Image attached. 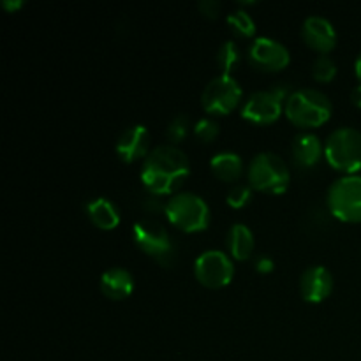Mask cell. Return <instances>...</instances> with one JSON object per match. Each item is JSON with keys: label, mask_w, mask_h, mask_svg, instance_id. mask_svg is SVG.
<instances>
[{"label": "cell", "mask_w": 361, "mask_h": 361, "mask_svg": "<svg viewBox=\"0 0 361 361\" xmlns=\"http://www.w3.org/2000/svg\"><path fill=\"white\" fill-rule=\"evenodd\" d=\"M190 162L175 145H159L148 154L141 168V182L155 196L175 194L189 178Z\"/></svg>", "instance_id": "6da1fadb"}, {"label": "cell", "mask_w": 361, "mask_h": 361, "mask_svg": "<svg viewBox=\"0 0 361 361\" xmlns=\"http://www.w3.org/2000/svg\"><path fill=\"white\" fill-rule=\"evenodd\" d=\"M284 113L295 126L310 129L330 120L331 102L326 94L316 88H298L286 101Z\"/></svg>", "instance_id": "7a4b0ae2"}, {"label": "cell", "mask_w": 361, "mask_h": 361, "mask_svg": "<svg viewBox=\"0 0 361 361\" xmlns=\"http://www.w3.org/2000/svg\"><path fill=\"white\" fill-rule=\"evenodd\" d=\"M247 178L252 189L264 194H284L291 183V173L281 155L261 152L249 162Z\"/></svg>", "instance_id": "3957f363"}, {"label": "cell", "mask_w": 361, "mask_h": 361, "mask_svg": "<svg viewBox=\"0 0 361 361\" xmlns=\"http://www.w3.org/2000/svg\"><path fill=\"white\" fill-rule=\"evenodd\" d=\"M328 164L345 175H356L361 169V133L355 127H338L324 143Z\"/></svg>", "instance_id": "277c9868"}, {"label": "cell", "mask_w": 361, "mask_h": 361, "mask_svg": "<svg viewBox=\"0 0 361 361\" xmlns=\"http://www.w3.org/2000/svg\"><path fill=\"white\" fill-rule=\"evenodd\" d=\"M168 221L185 233H197L207 229L210 222V208L207 201L194 192H176L164 207Z\"/></svg>", "instance_id": "5b68a950"}, {"label": "cell", "mask_w": 361, "mask_h": 361, "mask_svg": "<svg viewBox=\"0 0 361 361\" xmlns=\"http://www.w3.org/2000/svg\"><path fill=\"white\" fill-rule=\"evenodd\" d=\"M326 204L338 221L361 222V175H344L335 180L328 189Z\"/></svg>", "instance_id": "8992f818"}, {"label": "cell", "mask_w": 361, "mask_h": 361, "mask_svg": "<svg viewBox=\"0 0 361 361\" xmlns=\"http://www.w3.org/2000/svg\"><path fill=\"white\" fill-rule=\"evenodd\" d=\"M293 92L289 90L288 85H277L270 90H257L249 95L242 106V116L249 122L257 123V126H268L279 120L282 113V104L289 99Z\"/></svg>", "instance_id": "52a82bcc"}, {"label": "cell", "mask_w": 361, "mask_h": 361, "mask_svg": "<svg viewBox=\"0 0 361 361\" xmlns=\"http://www.w3.org/2000/svg\"><path fill=\"white\" fill-rule=\"evenodd\" d=\"M242 101V88L229 74H219L210 80L201 94V106L210 115H229Z\"/></svg>", "instance_id": "ba28073f"}, {"label": "cell", "mask_w": 361, "mask_h": 361, "mask_svg": "<svg viewBox=\"0 0 361 361\" xmlns=\"http://www.w3.org/2000/svg\"><path fill=\"white\" fill-rule=\"evenodd\" d=\"M194 275L204 288L221 289L226 288L235 277V264L231 256L222 250H204L194 261Z\"/></svg>", "instance_id": "9c48e42d"}, {"label": "cell", "mask_w": 361, "mask_h": 361, "mask_svg": "<svg viewBox=\"0 0 361 361\" xmlns=\"http://www.w3.org/2000/svg\"><path fill=\"white\" fill-rule=\"evenodd\" d=\"M133 238L137 249L143 250L150 257L166 261L173 256V242L168 229L155 221H137L133 226Z\"/></svg>", "instance_id": "30bf717a"}, {"label": "cell", "mask_w": 361, "mask_h": 361, "mask_svg": "<svg viewBox=\"0 0 361 361\" xmlns=\"http://www.w3.org/2000/svg\"><path fill=\"white\" fill-rule=\"evenodd\" d=\"M249 60L256 69L277 73L289 66V49L271 37H256L249 48Z\"/></svg>", "instance_id": "8fae6325"}, {"label": "cell", "mask_w": 361, "mask_h": 361, "mask_svg": "<svg viewBox=\"0 0 361 361\" xmlns=\"http://www.w3.org/2000/svg\"><path fill=\"white\" fill-rule=\"evenodd\" d=\"M150 133L145 126L141 123H134L129 126L127 129L122 130L115 145L116 155L122 162L133 164V162L147 159L150 154Z\"/></svg>", "instance_id": "7c38bea8"}, {"label": "cell", "mask_w": 361, "mask_h": 361, "mask_svg": "<svg viewBox=\"0 0 361 361\" xmlns=\"http://www.w3.org/2000/svg\"><path fill=\"white\" fill-rule=\"evenodd\" d=\"M302 37L309 48L321 55L330 53L337 44V32H335L331 21L324 16H317V14L305 18L302 25Z\"/></svg>", "instance_id": "4fadbf2b"}, {"label": "cell", "mask_w": 361, "mask_h": 361, "mask_svg": "<svg viewBox=\"0 0 361 361\" xmlns=\"http://www.w3.org/2000/svg\"><path fill=\"white\" fill-rule=\"evenodd\" d=\"M334 291V277L321 264L309 267L300 277V293L309 303H321Z\"/></svg>", "instance_id": "5bb4252c"}, {"label": "cell", "mask_w": 361, "mask_h": 361, "mask_svg": "<svg viewBox=\"0 0 361 361\" xmlns=\"http://www.w3.org/2000/svg\"><path fill=\"white\" fill-rule=\"evenodd\" d=\"M99 288H101L102 295L109 300L129 298L134 291L133 274L127 271L126 268H120V267L108 268V270L101 275Z\"/></svg>", "instance_id": "9a60e30c"}, {"label": "cell", "mask_w": 361, "mask_h": 361, "mask_svg": "<svg viewBox=\"0 0 361 361\" xmlns=\"http://www.w3.org/2000/svg\"><path fill=\"white\" fill-rule=\"evenodd\" d=\"M293 159L300 168H314L323 157L324 147L312 133H302L293 140Z\"/></svg>", "instance_id": "2e32d148"}, {"label": "cell", "mask_w": 361, "mask_h": 361, "mask_svg": "<svg viewBox=\"0 0 361 361\" xmlns=\"http://www.w3.org/2000/svg\"><path fill=\"white\" fill-rule=\"evenodd\" d=\"M254 233L249 226L236 222L226 233V247L233 259L247 261L254 252Z\"/></svg>", "instance_id": "e0dca14e"}, {"label": "cell", "mask_w": 361, "mask_h": 361, "mask_svg": "<svg viewBox=\"0 0 361 361\" xmlns=\"http://www.w3.org/2000/svg\"><path fill=\"white\" fill-rule=\"evenodd\" d=\"M88 219L92 224L104 231H111L120 224V212L115 203H111L106 197H94L85 204Z\"/></svg>", "instance_id": "ac0fdd59"}, {"label": "cell", "mask_w": 361, "mask_h": 361, "mask_svg": "<svg viewBox=\"0 0 361 361\" xmlns=\"http://www.w3.org/2000/svg\"><path fill=\"white\" fill-rule=\"evenodd\" d=\"M210 169L222 182H236L243 173L242 157L235 152H219L212 157Z\"/></svg>", "instance_id": "d6986e66"}, {"label": "cell", "mask_w": 361, "mask_h": 361, "mask_svg": "<svg viewBox=\"0 0 361 361\" xmlns=\"http://www.w3.org/2000/svg\"><path fill=\"white\" fill-rule=\"evenodd\" d=\"M240 60H242V51H240L238 44L235 41L222 42L217 51V66L222 71V74L231 76L233 71L238 67Z\"/></svg>", "instance_id": "ffe728a7"}, {"label": "cell", "mask_w": 361, "mask_h": 361, "mask_svg": "<svg viewBox=\"0 0 361 361\" xmlns=\"http://www.w3.org/2000/svg\"><path fill=\"white\" fill-rule=\"evenodd\" d=\"M226 21H228V25L231 27V30L242 39L252 37L254 32H256V23H254L252 16L243 9L229 13L228 18H226Z\"/></svg>", "instance_id": "44dd1931"}, {"label": "cell", "mask_w": 361, "mask_h": 361, "mask_svg": "<svg viewBox=\"0 0 361 361\" xmlns=\"http://www.w3.org/2000/svg\"><path fill=\"white\" fill-rule=\"evenodd\" d=\"M310 73H312L314 80L319 83H330L337 76V66L328 55H321L314 60Z\"/></svg>", "instance_id": "7402d4cb"}, {"label": "cell", "mask_w": 361, "mask_h": 361, "mask_svg": "<svg viewBox=\"0 0 361 361\" xmlns=\"http://www.w3.org/2000/svg\"><path fill=\"white\" fill-rule=\"evenodd\" d=\"M189 118L187 115H176L171 122L168 123V129H166V137L169 140V143L176 145L182 140H185L187 133H189Z\"/></svg>", "instance_id": "603a6c76"}, {"label": "cell", "mask_w": 361, "mask_h": 361, "mask_svg": "<svg viewBox=\"0 0 361 361\" xmlns=\"http://www.w3.org/2000/svg\"><path fill=\"white\" fill-rule=\"evenodd\" d=\"M219 130H221L219 123L215 122L214 118H208V116L200 118L194 123V134H196L197 140H201L203 143H212V141L219 136Z\"/></svg>", "instance_id": "cb8c5ba5"}, {"label": "cell", "mask_w": 361, "mask_h": 361, "mask_svg": "<svg viewBox=\"0 0 361 361\" xmlns=\"http://www.w3.org/2000/svg\"><path fill=\"white\" fill-rule=\"evenodd\" d=\"M250 189H252V187L243 185V183H236V185H233L231 189H229L228 197H226L229 207L243 208L245 204H249L250 197H252V190Z\"/></svg>", "instance_id": "d4e9b609"}, {"label": "cell", "mask_w": 361, "mask_h": 361, "mask_svg": "<svg viewBox=\"0 0 361 361\" xmlns=\"http://www.w3.org/2000/svg\"><path fill=\"white\" fill-rule=\"evenodd\" d=\"M197 9L201 14H204L207 18H217V14L221 13V4L217 0H201L197 4Z\"/></svg>", "instance_id": "484cf974"}, {"label": "cell", "mask_w": 361, "mask_h": 361, "mask_svg": "<svg viewBox=\"0 0 361 361\" xmlns=\"http://www.w3.org/2000/svg\"><path fill=\"white\" fill-rule=\"evenodd\" d=\"M274 259L268 256H259L256 257V270L259 271V274H270V271H274Z\"/></svg>", "instance_id": "4316f807"}, {"label": "cell", "mask_w": 361, "mask_h": 361, "mask_svg": "<svg viewBox=\"0 0 361 361\" xmlns=\"http://www.w3.org/2000/svg\"><path fill=\"white\" fill-rule=\"evenodd\" d=\"M2 7L9 13H16L18 9L23 7V0H2Z\"/></svg>", "instance_id": "83f0119b"}, {"label": "cell", "mask_w": 361, "mask_h": 361, "mask_svg": "<svg viewBox=\"0 0 361 361\" xmlns=\"http://www.w3.org/2000/svg\"><path fill=\"white\" fill-rule=\"evenodd\" d=\"M351 101L355 102V104L358 106V108H361V85H358V87H356L355 90H353Z\"/></svg>", "instance_id": "f1b7e54d"}, {"label": "cell", "mask_w": 361, "mask_h": 361, "mask_svg": "<svg viewBox=\"0 0 361 361\" xmlns=\"http://www.w3.org/2000/svg\"><path fill=\"white\" fill-rule=\"evenodd\" d=\"M355 74H356V78H358V81L361 85V53H360L358 59H356V62H355Z\"/></svg>", "instance_id": "f546056e"}]
</instances>
